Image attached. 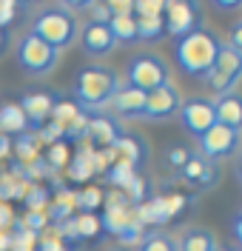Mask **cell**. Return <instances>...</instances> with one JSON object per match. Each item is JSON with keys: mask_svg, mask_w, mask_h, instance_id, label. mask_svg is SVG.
<instances>
[{"mask_svg": "<svg viewBox=\"0 0 242 251\" xmlns=\"http://www.w3.org/2000/svg\"><path fill=\"white\" fill-rule=\"evenodd\" d=\"M222 46H225V43L220 40L217 31L205 29V26L194 29L191 34H185V37L177 40L179 69H182L188 77H205L211 72V66L217 63V54H220Z\"/></svg>", "mask_w": 242, "mask_h": 251, "instance_id": "obj_1", "label": "cell"}, {"mask_svg": "<svg viewBox=\"0 0 242 251\" xmlns=\"http://www.w3.org/2000/svg\"><path fill=\"white\" fill-rule=\"evenodd\" d=\"M117 89H120V75L109 66H86L74 80V97L83 111L109 109Z\"/></svg>", "mask_w": 242, "mask_h": 251, "instance_id": "obj_2", "label": "cell"}, {"mask_svg": "<svg viewBox=\"0 0 242 251\" xmlns=\"http://www.w3.org/2000/svg\"><path fill=\"white\" fill-rule=\"evenodd\" d=\"M32 34L34 37H40L43 43H48L51 49H66L74 43V37H77V17L71 9H66L63 6H51V9H43L40 15L34 17L32 23Z\"/></svg>", "mask_w": 242, "mask_h": 251, "instance_id": "obj_3", "label": "cell"}, {"mask_svg": "<svg viewBox=\"0 0 242 251\" xmlns=\"http://www.w3.org/2000/svg\"><path fill=\"white\" fill-rule=\"evenodd\" d=\"M126 77H129V86L140 89V92H154L165 83H171V72H168V63L162 60L160 54H137L129 60V69H126Z\"/></svg>", "mask_w": 242, "mask_h": 251, "instance_id": "obj_4", "label": "cell"}, {"mask_svg": "<svg viewBox=\"0 0 242 251\" xmlns=\"http://www.w3.org/2000/svg\"><path fill=\"white\" fill-rule=\"evenodd\" d=\"M60 60V51L51 49L48 43H43L40 37H34L32 31L17 43V63L26 75H34V77H46L54 72V66Z\"/></svg>", "mask_w": 242, "mask_h": 251, "instance_id": "obj_5", "label": "cell"}, {"mask_svg": "<svg viewBox=\"0 0 242 251\" xmlns=\"http://www.w3.org/2000/svg\"><path fill=\"white\" fill-rule=\"evenodd\" d=\"M202 80H205V86H208L217 97L234 92V86L242 80V54L237 49L222 46L220 54H217V63L211 66V72Z\"/></svg>", "mask_w": 242, "mask_h": 251, "instance_id": "obj_6", "label": "cell"}, {"mask_svg": "<svg viewBox=\"0 0 242 251\" xmlns=\"http://www.w3.org/2000/svg\"><path fill=\"white\" fill-rule=\"evenodd\" d=\"M162 23H165V34L179 40L194 29H199V6L191 0H171L162 9Z\"/></svg>", "mask_w": 242, "mask_h": 251, "instance_id": "obj_7", "label": "cell"}, {"mask_svg": "<svg viewBox=\"0 0 242 251\" xmlns=\"http://www.w3.org/2000/svg\"><path fill=\"white\" fill-rule=\"evenodd\" d=\"M179 106H182V97H179V89L174 83H165L160 89L145 94V111L143 120H151V123H165L171 120L174 114H179Z\"/></svg>", "mask_w": 242, "mask_h": 251, "instance_id": "obj_8", "label": "cell"}, {"mask_svg": "<svg viewBox=\"0 0 242 251\" xmlns=\"http://www.w3.org/2000/svg\"><path fill=\"white\" fill-rule=\"evenodd\" d=\"M197 143H199V154L214 163V160L237 154V149H240V131H231V128L217 123V126H211L202 137H197Z\"/></svg>", "mask_w": 242, "mask_h": 251, "instance_id": "obj_9", "label": "cell"}, {"mask_svg": "<svg viewBox=\"0 0 242 251\" xmlns=\"http://www.w3.org/2000/svg\"><path fill=\"white\" fill-rule=\"evenodd\" d=\"M179 120L185 126V131L191 137H202L211 126H217V111H214V100L205 97H191L179 106Z\"/></svg>", "mask_w": 242, "mask_h": 251, "instance_id": "obj_10", "label": "cell"}, {"mask_svg": "<svg viewBox=\"0 0 242 251\" xmlns=\"http://www.w3.org/2000/svg\"><path fill=\"white\" fill-rule=\"evenodd\" d=\"M80 43H83V51L91 54V57H106V54H111L114 46H117L109 23H91V20L83 26Z\"/></svg>", "mask_w": 242, "mask_h": 251, "instance_id": "obj_11", "label": "cell"}, {"mask_svg": "<svg viewBox=\"0 0 242 251\" xmlns=\"http://www.w3.org/2000/svg\"><path fill=\"white\" fill-rule=\"evenodd\" d=\"M109 109L117 114V117H126V120H143L145 111V92L134 89V86H120L117 94L111 97Z\"/></svg>", "mask_w": 242, "mask_h": 251, "instance_id": "obj_12", "label": "cell"}, {"mask_svg": "<svg viewBox=\"0 0 242 251\" xmlns=\"http://www.w3.org/2000/svg\"><path fill=\"white\" fill-rule=\"evenodd\" d=\"M214 111H217V123L231 128V131H242V94L228 92L220 94L214 100Z\"/></svg>", "mask_w": 242, "mask_h": 251, "instance_id": "obj_13", "label": "cell"}, {"mask_svg": "<svg viewBox=\"0 0 242 251\" xmlns=\"http://www.w3.org/2000/svg\"><path fill=\"white\" fill-rule=\"evenodd\" d=\"M86 137L91 143H97V146H103V149H109V146H114L120 140V126L109 114H94V117H88Z\"/></svg>", "mask_w": 242, "mask_h": 251, "instance_id": "obj_14", "label": "cell"}, {"mask_svg": "<svg viewBox=\"0 0 242 251\" xmlns=\"http://www.w3.org/2000/svg\"><path fill=\"white\" fill-rule=\"evenodd\" d=\"M179 174H182L188 183H194V186H199V188H211L217 183V166H214L211 160H205L202 154L188 157V163L179 169Z\"/></svg>", "mask_w": 242, "mask_h": 251, "instance_id": "obj_15", "label": "cell"}, {"mask_svg": "<svg viewBox=\"0 0 242 251\" xmlns=\"http://www.w3.org/2000/svg\"><path fill=\"white\" fill-rule=\"evenodd\" d=\"M23 114H26V120L32 126H43L51 117V109H54V97L46 92H34V94H26L20 103H17Z\"/></svg>", "mask_w": 242, "mask_h": 251, "instance_id": "obj_16", "label": "cell"}, {"mask_svg": "<svg viewBox=\"0 0 242 251\" xmlns=\"http://www.w3.org/2000/svg\"><path fill=\"white\" fill-rule=\"evenodd\" d=\"M177 249L179 251H217L220 243L211 228H199V226H191L185 234L177 240Z\"/></svg>", "mask_w": 242, "mask_h": 251, "instance_id": "obj_17", "label": "cell"}, {"mask_svg": "<svg viewBox=\"0 0 242 251\" xmlns=\"http://www.w3.org/2000/svg\"><path fill=\"white\" fill-rule=\"evenodd\" d=\"M26 128H29V120H26V114L17 103L0 106V134H6V137L17 134L20 137V134H26Z\"/></svg>", "mask_w": 242, "mask_h": 251, "instance_id": "obj_18", "label": "cell"}, {"mask_svg": "<svg viewBox=\"0 0 242 251\" xmlns=\"http://www.w3.org/2000/svg\"><path fill=\"white\" fill-rule=\"evenodd\" d=\"M109 29H111L117 43H140L137 40V17L134 15H111Z\"/></svg>", "mask_w": 242, "mask_h": 251, "instance_id": "obj_19", "label": "cell"}, {"mask_svg": "<svg viewBox=\"0 0 242 251\" xmlns=\"http://www.w3.org/2000/svg\"><path fill=\"white\" fill-rule=\"evenodd\" d=\"M137 251H179V249H177V240L168 234V231L154 228V231L143 234V240H140Z\"/></svg>", "mask_w": 242, "mask_h": 251, "instance_id": "obj_20", "label": "cell"}, {"mask_svg": "<svg viewBox=\"0 0 242 251\" xmlns=\"http://www.w3.org/2000/svg\"><path fill=\"white\" fill-rule=\"evenodd\" d=\"M165 37V23H162V15L157 17H137V40L140 43H154Z\"/></svg>", "mask_w": 242, "mask_h": 251, "instance_id": "obj_21", "label": "cell"}, {"mask_svg": "<svg viewBox=\"0 0 242 251\" xmlns=\"http://www.w3.org/2000/svg\"><path fill=\"white\" fill-rule=\"evenodd\" d=\"M114 149L123 154V163H129V166H137V163H143L145 160V146L143 140H137V137H123L120 134V140L114 143Z\"/></svg>", "mask_w": 242, "mask_h": 251, "instance_id": "obj_22", "label": "cell"}, {"mask_svg": "<svg viewBox=\"0 0 242 251\" xmlns=\"http://www.w3.org/2000/svg\"><path fill=\"white\" fill-rule=\"evenodd\" d=\"M37 134H20L15 140V154L23 160V163H32V160H37Z\"/></svg>", "mask_w": 242, "mask_h": 251, "instance_id": "obj_23", "label": "cell"}, {"mask_svg": "<svg viewBox=\"0 0 242 251\" xmlns=\"http://www.w3.org/2000/svg\"><path fill=\"white\" fill-rule=\"evenodd\" d=\"M46 163L51 166V169H63L66 163H68V149H66L63 140H57V143H51V146H48Z\"/></svg>", "mask_w": 242, "mask_h": 251, "instance_id": "obj_24", "label": "cell"}, {"mask_svg": "<svg viewBox=\"0 0 242 251\" xmlns=\"http://www.w3.org/2000/svg\"><path fill=\"white\" fill-rule=\"evenodd\" d=\"M162 9H165V3H160V0H137L134 3V17H157L162 15Z\"/></svg>", "mask_w": 242, "mask_h": 251, "instance_id": "obj_25", "label": "cell"}, {"mask_svg": "<svg viewBox=\"0 0 242 251\" xmlns=\"http://www.w3.org/2000/svg\"><path fill=\"white\" fill-rule=\"evenodd\" d=\"M100 203H103V191H100V188H86L83 194H77V205L86 208V211L97 208Z\"/></svg>", "mask_w": 242, "mask_h": 251, "instance_id": "obj_26", "label": "cell"}, {"mask_svg": "<svg viewBox=\"0 0 242 251\" xmlns=\"http://www.w3.org/2000/svg\"><path fill=\"white\" fill-rule=\"evenodd\" d=\"M188 157H191V151H188L185 146H174V149L168 151V163H171V166H177V169H182V166L188 163Z\"/></svg>", "mask_w": 242, "mask_h": 251, "instance_id": "obj_27", "label": "cell"}, {"mask_svg": "<svg viewBox=\"0 0 242 251\" xmlns=\"http://www.w3.org/2000/svg\"><path fill=\"white\" fill-rule=\"evenodd\" d=\"M228 46L237 49V51L242 54V20H240V23H234V29H231V37H228Z\"/></svg>", "mask_w": 242, "mask_h": 251, "instance_id": "obj_28", "label": "cell"}, {"mask_svg": "<svg viewBox=\"0 0 242 251\" xmlns=\"http://www.w3.org/2000/svg\"><path fill=\"white\" fill-rule=\"evenodd\" d=\"M9 223H12V208L0 200V231H9Z\"/></svg>", "mask_w": 242, "mask_h": 251, "instance_id": "obj_29", "label": "cell"}, {"mask_svg": "<svg viewBox=\"0 0 242 251\" xmlns=\"http://www.w3.org/2000/svg\"><path fill=\"white\" fill-rule=\"evenodd\" d=\"M231 231H234V240H237V246L242 249V211L234 217V223H231Z\"/></svg>", "mask_w": 242, "mask_h": 251, "instance_id": "obj_30", "label": "cell"}, {"mask_svg": "<svg viewBox=\"0 0 242 251\" xmlns=\"http://www.w3.org/2000/svg\"><path fill=\"white\" fill-rule=\"evenodd\" d=\"M12 154V137L0 134V157H9Z\"/></svg>", "mask_w": 242, "mask_h": 251, "instance_id": "obj_31", "label": "cell"}, {"mask_svg": "<svg viewBox=\"0 0 242 251\" xmlns=\"http://www.w3.org/2000/svg\"><path fill=\"white\" fill-rule=\"evenodd\" d=\"M12 249V231H0V251Z\"/></svg>", "mask_w": 242, "mask_h": 251, "instance_id": "obj_32", "label": "cell"}, {"mask_svg": "<svg viewBox=\"0 0 242 251\" xmlns=\"http://www.w3.org/2000/svg\"><path fill=\"white\" fill-rule=\"evenodd\" d=\"M242 3H234V0H228V3H217V9H225V12H231V9H240Z\"/></svg>", "mask_w": 242, "mask_h": 251, "instance_id": "obj_33", "label": "cell"}, {"mask_svg": "<svg viewBox=\"0 0 242 251\" xmlns=\"http://www.w3.org/2000/svg\"><path fill=\"white\" fill-rule=\"evenodd\" d=\"M237 177H240V183H242V160H240V166H237Z\"/></svg>", "mask_w": 242, "mask_h": 251, "instance_id": "obj_34", "label": "cell"}, {"mask_svg": "<svg viewBox=\"0 0 242 251\" xmlns=\"http://www.w3.org/2000/svg\"><path fill=\"white\" fill-rule=\"evenodd\" d=\"M111 251H129V249H111Z\"/></svg>", "mask_w": 242, "mask_h": 251, "instance_id": "obj_35", "label": "cell"}, {"mask_svg": "<svg viewBox=\"0 0 242 251\" xmlns=\"http://www.w3.org/2000/svg\"><path fill=\"white\" fill-rule=\"evenodd\" d=\"M0 46H3V37H0Z\"/></svg>", "mask_w": 242, "mask_h": 251, "instance_id": "obj_36", "label": "cell"}]
</instances>
